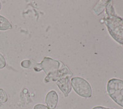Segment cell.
<instances>
[{
  "mask_svg": "<svg viewBox=\"0 0 123 109\" xmlns=\"http://www.w3.org/2000/svg\"><path fill=\"white\" fill-rule=\"evenodd\" d=\"M6 65V60L1 53H0V69L5 67Z\"/></svg>",
  "mask_w": 123,
  "mask_h": 109,
  "instance_id": "obj_11",
  "label": "cell"
},
{
  "mask_svg": "<svg viewBox=\"0 0 123 109\" xmlns=\"http://www.w3.org/2000/svg\"><path fill=\"white\" fill-rule=\"evenodd\" d=\"M45 102L48 109H54L57 107L59 102V96L57 93L54 90L49 91L46 95Z\"/></svg>",
  "mask_w": 123,
  "mask_h": 109,
  "instance_id": "obj_6",
  "label": "cell"
},
{
  "mask_svg": "<svg viewBox=\"0 0 123 109\" xmlns=\"http://www.w3.org/2000/svg\"><path fill=\"white\" fill-rule=\"evenodd\" d=\"M1 9V3L0 2V10Z\"/></svg>",
  "mask_w": 123,
  "mask_h": 109,
  "instance_id": "obj_14",
  "label": "cell"
},
{
  "mask_svg": "<svg viewBox=\"0 0 123 109\" xmlns=\"http://www.w3.org/2000/svg\"><path fill=\"white\" fill-rule=\"evenodd\" d=\"M70 76H65L62 77L57 81V85L60 91H62L65 97H68L69 93L71 91V80H70Z\"/></svg>",
  "mask_w": 123,
  "mask_h": 109,
  "instance_id": "obj_5",
  "label": "cell"
},
{
  "mask_svg": "<svg viewBox=\"0 0 123 109\" xmlns=\"http://www.w3.org/2000/svg\"><path fill=\"white\" fill-rule=\"evenodd\" d=\"M108 1H99L94 7L93 11L96 15L98 16L103 12Z\"/></svg>",
  "mask_w": 123,
  "mask_h": 109,
  "instance_id": "obj_8",
  "label": "cell"
},
{
  "mask_svg": "<svg viewBox=\"0 0 123 109\" xmlns=\"http://www.w3.org/2000/svg\"><path fill=\"white\" fill-rule=\"evenodd\" d=\"M7 101V96L6 92L3 89H0V104H4Z\"/></svg>",
  "mask_w": 123,
  "mask_h": 109,
  "instance_id": "obj_10",
  "label": "cell"
},
{
  "mask_svg": "<svg viewBox=\"0 0 123 109\" xmlns=\"http://www.w3.org/2000/svg\"><path fill=\"white\" fill-rule=\"evenodd\" d=\"M12 28V26L10 22L7 18L0 15V30L6 31V30L11 29Z\"/></svg>",
  "mask_w": 123,
  "mask_h": 109,
  "instance_id": "obj_7",
  "label": "cell"
},
{
  "mask_svg": "<svg viewBox=\"0 0 123 109\" xmlns=\"http://www.w3.org/2000/svg\"><path fill=\"white\" fill-rule=\"evenodd\" d=\"M107 17L105 19L108 30L116 42L123 45V19L115 14L112 1H108L106 5Z\"/></svg>",
  "mask_w": 123,
  "mask_h": 109,
  "instance_id": "obj_2",
  "label": "cell"
},
{
  "mask_svg": "<svg viewBox=\"0 0 123 109\" xmlns=\"http://www.w3.org/2000/svg\"><path fill=\"white\" fill-rule=\"evenodd\" d=\"M71 87L80 96L83 98H91L92 94V88L90 84L84 78L80 77H73L71 79Z\"/></svg>",
  "mask_w": 123,
  "mask_h": 109,
  "instance_id": "obj_4",
  "label": "cell"
},
{
  "mask_svg": "<svg viewBox=\"0 0 123 109\" xmlns=\"http://www.w3.org/2000/svg\"><path fill=\"white\" fill-rule=\"evenodd\" d=\"M92 109H111V108L105 107L97 106V107H94Z\"/></svg>",
  "mask_w": 123,
  "mask_h": 109,
  "instance_id": "obj_13",
  "label": "cell"
},
{
  "mask_svg": "<svg viewBox=\"0 0 123 109\" xmlns=\"http://www.w3.org/2000/svg\"><path fill=\"white\" fill-rule=\"evenodd\" d=\"M33 109H49L47 106H45L43 104H37L34 107Z\"/></svg>",
  "mask_w": 123,
  "mask_h": 109,
  "instance_id": "obj_12",
  "label": "cell"
},
{
  "mask_svg": "<svg viewBox=\"0 0 123 109\" xmlns=\"http://www.w3.org/2000/svg\"><path fill=\"white\" fill-rule=\"evenodd\" d=\"M36 64L37 63H35L33 60H24L21 63V66L24 68L33 69Z\"/></svg>",
  "mask_w": 123,
  "mask_h": 109,
  "instance_id": "obj_9",
  "label": "cell"
},
{
  "mask_svg": "<svg viewBox=\"0 0 123 109\" xmlns=\"http://www.w3.org/2000/svg\"><path fill=\"white\" fill-rule=\"evenodd\" d=\"M37 72L43 70L47 75L45 82H55L65 76H71L72 73L68 68L60 61L49 57H44L41 63H37L33 68Z\"/></svg>",
  "mask_w": 123,
  "mask_h": 109,
  "instance_id": "obj_1",
  "label": "cell"
},
{
  "mask_svg": "<svg viewBox=\"0 0 123 109\" xmlns=\"http://www.w3.org/2000/svg\"><path fill=\"white\" fill-rule=\"evenodd\" d=\"M106 90L112 99L123 107V80L118 78H111L108 82Z\"/></svg>",
  "mask_w": 123,
  "mask_h": 109,
  "instance_id": "obj_3",
  "label": "cell"
}]
</instances>
